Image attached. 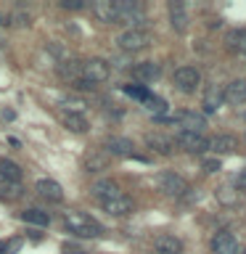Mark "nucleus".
<instances>
[{
  "label": "nucleus",
  "instance_id": "20e7f679",
  "mask_svg": "<svg viewBox=\"0 0 246 254\" xmlns=\"http://www.w3.org/2000/svg\"><path fill=\"white\" fill-rule=\"evenodd\" d=\"M156 186H159V190L162 193H167V196H175V198H183L188 193V180L183 178V175H175V172H164V175H159L156 178Z\"/></svg>",
  "mask_w": 246,
  "mask_h": 254
},
{
  "label": "nucleus",
  "instance_id": "a211bd4d",
  "mask_svg": "<svg viewBox=\"0 0 246 254\" xmlns=\"http://www.w3.org/2000/svg\"><path fill=\"white\" fill-rule=\"evenodd\" d=\"M21 167L16 164V162H11V159H0V178L3 180H8V183H19L21 180Z\"/></svg>",
  "mask_w": 246,
  "mask_h": 254
},
{
  "label": "nucleus",
  "instance_id": "39448f33",
  "mask_svg": "<svg viewBox=\"0 0 246 254\" xmlns=\"http://www.w3.org/2000/svg\"><path fill=\"white\" fill-rule=\"evenodd\" d=\"M178 146L188 154H206L209 151V138H204L201 132H178Z\"/></svg>",
  "mask_w": 246,
  "mask_h": 254
},
{
  "label": "nucleus",
  "instance_id": "aec40b11",
  "mask_svg": "<svg viewBox=\"0 0 246 254\" xmlns=\"http://www.w3.org/2000/svg\"><path fill=\"white\" fill-rule=\"evenodd\" d=\"M209 148H214L217 154H233L238 148V140L233 135H217L214 140H209Z\"/></svg>",
  "mask_w": 246,
  "mask_h": 254
},
{
  "label": "nucleus",
  "instance_id": "2f4dec72",
  "mask_svg": "<svg viewBox=\"0 0 246 254\" xmlns=\"http://www.w3.org/2000/svg\"><path fill=\"white\" fill-rule=\"evenodd\" d=\"M61 5L66 8V11H79V8H85V3H82V0H63Z\"/></svg>",
  "mask_w": 246,
  "mask_h": 254
},
{
  "label": "nucleus",
  "instance_id": "9b49d317",
  "mask_svg": "<svg viewBox=\"0 0 246 254\" xmlns=\"http://www.w3.org/2000/svg\"><path fill=\"white\" fill-rule=\"evenodd\" d=\"M154 249H156V254H183V249H185V246H183L180 238L162 233V236L154 238Z\"/></svg>",
  "mask_w": 246,
  "mask_h": 254
},
{
  "label": "nucleus",
  "instance_id": "f257e3e1",
  "mask_svg": "<svg viewBox=\"0 0 246 254\" xmlns=\"http://www.w3.org/2000/svg\"><path fill=\"white\" fill-rule=\"evenodd\" d=\"M63 225H66L69 233H74L79 238H98L103 233V228L85 212H66L63 214Z\"/></svg>",
  "mask_w": 246,
  "mask_h": 254
},
{
  "label": "nucleus",
  "instance_id": "e433bc0d",
  "mask_svg": "<svg viewBox=\"0 0 246 254\" xmlns=\"http://www.w3.org/2000/svg\"><path fill=\"white\" fill-rule=\"evenodd\" d=\"M63 254H85V252H79V249H63Z\"/></svg>",
  "mask_w": 246,
  "mask_h": 254
},
{
  "label": "nucleus",
  "instance_id": "dca6fc26",
  "mask_svg": "<svg viewBox=\"0 0 246 254\" xmlns=\"http://www.w3.org/2000/svg\"><path fill=\"white\" fill-rule=\"evenodd\" d=\"M170 24L175 32H185L188 29V13L183 3H170Z\"/></svg>",
  "mask_w": 246,
  "mask_h": 254
},
{
  "label": "nucleus",
  "instance_id": "9d476101",
  "mask_svg": "<svg viewBox=\"0 0 246 254\" xmlns=\"http://www.w3.org/2000/svg\"><path fill=\"white\" fill-rule=\"evenodd\" d=\"M222 101H228L230 106H241L246 101V79H233V82H228L225 90H222Z\"/></svg>",
  "mask_w": 246,
  "mask_h": 254
},
{
  "label": "nucleus",
  "instance_id": "cd10ccee",
  "mask_svg": "<svg viewBox=\"0 0 246 254\" xmlns=\"http://www.w3.org/2000/svg\"><path fill=\"white\" fill-rule=\"evenodd\" d=\"M143 103H146V109L151 111V114H156V117H162V111L167 109L164 98H156V95H148V98L143 101Z\"/></svg>",
  "mask_w": 246,
  "mask_h": 254
},
{
  "label": "nucleus",
  "instance_id": "4468645a",
  "mask_svg": "<svg viewBox=\"0 0 246 254\" xmlns=\"http://www.w3.org/2000/svg\"><path fill=\"white\" fill-rule=\"evenodd\" d=\"M106 151L109 154H114V156H132V140H127V138H117V135H111V138H106Z\"/></svg>",
  "mask_w": 246,
  "mask_h": 254
},
{
  "label": "nucleus",
  "instance_id": "f704fd0d",
  "mask_svg": "<svg viewBox=\"0 0 246 254\" xmlns=\"http://www.w3.org/2000/svg\"><path fill=\"white\" fill-rule=\"evenodd\" d=\"M236 188H238V190H244V193H246V172H241V175L236 178Z\"/></svg>",
  "mask_w": 246,
  "mask_h": 254
},
{
  "label": "nucleus",
  "instance_id": "6e6552de",
  "mask_svg": "<svg viewBox=\"0 0 246 254\" xmlns=\"http://www.w3.org/2000/svg\"><path fill=\"white\" fill-rule=\"evenodd\" d=\"M101 206H103L109 214H114V217H124V214L132 212V198L124 196V193H119V196H114V198L101 201Z\"/></svg>",
  "mask_w": 246,
  "mask_h": 254
},
{
  "label": "nucleus",
  "instance_id": "473e14b6",
  "mask_svg": "<svg viewBox=\"0 0 246 254\" xmlns=\"http://www.w3.org/2000/svg\"><path fill=\"white\" fill-rule=\"evenodd\" d=\"M16 249H19V241H11V244H3V241H0V254H13Z\"/></svg>",
  "mask_w": 246,
  "mask_h": 254
},
{
  "label": "nucleus",
  "instance_id": "f3484780",
  "mask_svg": "<svg viewBox=\"0 0 246 254\" xmlns=\"http://www.w3.org/2000/svg\"><path fill=\"white\" fill-rule=\"evenodd\" d=\"M93 196L98 198V201H106V198H114L119 196V186L114 180H98L93 186Z\"/></svg>",
  "mask_w": 246,
  "mask_h": 254
},
{
  "label": "nucleus",
  "instance_id": "ddd939ff",
  "mask_svg": "<svg viewBox=\"0 0 246 254\" xmlns=\"http://www.w3.org/2000/svg\"><path fill=\"white\" fill-rule=\"evenodd\" d=\"M180 127H183V132H201L204 127H206V119L204 114H196V111H180Z\"/></svg>",
  "mask_w": 246,
  "mask_h": 254
},
{
  "label": "nucleus",
  "instance_id": "72a5a7b5",
  "mask_svg": "<svg viewBox=\"0 0 246 254\" xmlns=\"http://www.w3.org/2000/svg\"><path fill=\"white\" fill-rule=\"evenodd\" d=\"M217 196H220L225 204H230V201H233V193H230V188H220V190H217Z\"/></svg>",
  "mask_w": 246,
  "mask_h": 254
},
{
  "label": "nucleus",
  "instance_id": "7c9ffc66",
  "mask_svg": "<svg viewBox=\"0 0 246 254\" xmlns=\"http://www.w3.org/2000/svg\"><path fill=\"white\" fill-rule=\"evenodd\" d=\"M204 170L206 172H220L222 162H220V159H214V156H209V159H204Z\"/></svg>",
  "mask_w": 246,
  "mask_h": 254
},
{
  "label": "nucleus",
  "instance_id": "7ed1b4c3",
  "mask_svg": "<svg viewBox=\"0 0 246 254\" xmlns=\"http://www.w3.org/2000/svg\"><path fill=\"white\" fill-rule=\"evenodd\" d=\"M151 32H146V29H127V32H122L119 35V48H122L124 53H138V51H146V48L151 45Z\"/></svg>",
  "mask_w": 246,
  "mask_h": 254
},
{
  "label": "nucleus",
  "instance_id": "412c9836",
  "mask_svg": "<svg viewBox=\"0 0 246 254\" xmlns=\"http://www.w3.org/2000/svg\"><path fill=\"white\" fill-rule=\"evenodd\" d=\"M82 167H85L87 172H101V170H106V167H109V159H106V154L93 151V154H87L82 159Z\"/></svg>",
  "mask_w": 246,
  "mask_h": 254
},
{
  "label": "nucleus",
  "instance_id": "2eb2a0df",
  "mask_svg": "<svg viewBox=\"0 0 246 254\" xmlns=\"http://www.w3.org/2000/svg\"><path fill=\"white\" fill-rule=\"evenodd\" d=\"M146 146L148 148H154L156 154H172V148H175V143L167 138V135H162V132H148L146 135Z\"/></svg>",
  "mask_w": 246,
  "mask_h": 254
},
{
  "label": "nucleus",
  "instance_id": "4be33fe9",
  "mask_svg": "<svg viewBox=\"0 0 246 254\" xmlns=\"http://www.w3.org/2000/svg\"><path fill=\"white\" fill-rule=\"evenodd\" d=\"M24 193V188L19 183H8V180H0V201H19Z\"/></svg>",
  "mask_w": 246,
  "mask_h": 254
},
{
  "label": "nucleus",
  "instance_id": "393cba45",
  "mask_svg": "<svg viewBox=\"0 0 246 254\" xmlns=\"http://www.w3.org/2000/svg\"><path fill=\"white\" fill-rule=\"evenodd\" d=\"M228 48H230L233 53L246 56V29H236V32H230V35H228Z\"/></svg>",
  "mask_w": 246,
  "mask_h": 254
},
{
  "label": "nucleus",
  "instance_id": "5701e85b",
  "mask_svg": "<svg viewBox=\"0 0 246 254\" xmlns=\"http://www.w3.org/2000/svg\"><path fill=\"white\" fill-rule=\"evenodd\" d=\"M61 122H63V127H66V130H71V132H85V130H87V122H85L82 114H69V111H63V114H61Z\"/></svg>",
  "mask_w": 246,
  "mask_h": 254
},
{
  "label": "nucleus",
  "instance_id": "bb28decb",
  "mask_svg": "<svg viewBox=\"0 0 246 254\" xmlns=\"http://www.w3.org/2000/svg\"><path fill=\"white\" fill-rule=\"evenodd\" d=\"M21 220L29 222V225H48V222H51V214L43 212V209H27V212H21Z\"/></svg>",
  "mask_w": 246,
  "mask_h": 254
},
{
  "label": "nucleus",
  "instance_id": "423d86ee",
  "mask_svg": "<svg viewBox=\"0 0 246 254\" xmlns=\"http://www.w3.org/2000/svg\"><path fill=\"white\" fill-rule=\"evenodd\" d=\"M172 79H175V85H178L183 93H193L196 85L201 82V74H198L196 66H180V69H175Z\"/></svg>",
  "mask_w": 246,
  "mask_h": 254
},
{
  "label": "nucleus",
  "instance_id": "c756f323",
  "mask_svg": "<svg viewBox=\"0 0 246 254\" xmlns=\"http://www.w3.org/2000/svg\"><path fill=\"white\" fill-rule=\"evenodd\" d=\"M63 106H66L69 114H82L85 101H79V98H66V101H63Z\"/></svg>",
  "mask_w": 246,
  "mask_h": 254
},
{
  "label": "nucleus",
  "instance_id": "f8f14e48",
  "mask_svg": "<svg viewBox=\"0 0 246 254\" xmlns=\"http://www.w3.org/2000/svg\"><path fill=\"white\" fill-rule=\"evenodd\" d=\"M37 193L43 196V198H48V201H53V204L63 201V188L56 180H51V178H43V180L37 183Z\"/></svg>",
  "mask_w": 246,
  "mask_h": 254
},
{
  "label": "nucleus",
  "instance_id": "4c0bfd02",
  "mask_svg": "<svg viewBox=\"0 0 246 254\" xmlns=\"http://www.w3.org/2000/svg\"><path fill=\"white\" fill-rule=\"evenodd\" d=\"M244 254H246V252H244Z\"/></svg>",
  "mask_w": 246,
  "mask_h": 254
},
{
  "label": "nucleus",
  "instance_id": "a878e982",
  "mask_svg": "<svg viewBox=\"0 0 246 254\" xmlns=\"http://www.w3.org/2000/svg\"><path fill=\"white\" fill-rule=\"evenodd\" d=\"M79 66H82V61H77V59H66V61H61V66H59V74L63 79H79Z\"/></svg>",
  "mask_w": 246,
  "mask_h": 254
},
{
  "label": "nucleus",
  "instance_id": "6ab92c4d",
  "mask_svg": "<svg viewBox=\"0 0 246 254\" xmlns=\"http://www.w3.org/2000/svg\"><path fill=\"white\" fill-rule=\"evenodd\" d=\"M159 64H154V61H146V64H138V66L132 69V74L138 77V79H143V82H154V79L159 77Z\"/></svg>",
  "mask_w": 246,
  "mask_h": 254
},
{
  "label": "nucleus",
  "instance_id": "c85d7f7f",
  "mask_svg": "<svg viewBox=\"0 0 246 254\" xmlns=\"http://www.w3.org/2000/svg\"><path fill=\"white\" fill-rule=\"evenodd\" d=\"M124 93H127V95H132V98H138V101H146L148 95H151L143 85H124Z\"/></svg>",
  "mask_w": 246,
  "mask_h": 254
},
{
  "label": "nucleus",
  "instance_id": "f03ea898",
  "mask_svg": "<svg viewBox=\"0 0 246 254\" xmlns=\"http://www.w3.org/2000/svg\"><path fill=\"white\" fill-rule=\"evenodd\" d=\"M79 79L87 85H98V82H106L109 79V64L103 59H87L82 61V66H79Z\"/></svg>",
  "mask_w": 246,
  "mask_h": 254
},
{
  "label": "nucleus",
  "instance_id": "b1692460",
  "mask_svg": "<svg viewBox=\"0 0 246 254\" xmlns=\"http://www.w3.org/2000/svg\"><path fill=\"white\" fill-rule=\"evenodd\" d=\"M220 103H222V90L217 85H209L204 93V111H217Z\"/></svg>",
  "mask_w": 246,
  "mask_h": 254
},
{
  "label": "nucleus",
  "instance_id": "0eeeda50",
  "mask_svg": "<svg viewBox=\"0 0 246 254\" xmlns=\"http://www.w3.org/2000/svg\"><path fill=\"white\" fill-rule=\"evenodd\" d=\"M95 19L103 24H119V3L117 0H95L90 5Z\"/></svg>",
  "mask_w": 246,
  "mask_h": 254
},
{
  "label": "nucleus",
  "instance_id": "1a4fd4ad",
  "mask_svg": "<svg viewBox=\"0 0 246 254\" xmlns=\"http://www.w3.org/2000/svg\"><path fill=\"white\" fill-rule=\"evenodd\" d=\"M212 252L214 254H238V241L233 238V233L228 230H220L212 238Z\"/></svg>",
  "mask_w": 246,
  "mask_h": 254
},
{
  "label": "nucleus",
  "instance_id": "c9c22d12",
  "mask_svg": "<svg viewBox=\"0 0 246 254\" xmlns=\"http://www.w3.org/2000/svg\"><path fill=\"white\" fill-rule=\"evenodd\" d=\"M16 114H13V111L11 109H0V119H13Z\"/></svg>",
  "mask_w": 246,
  "mask_h": 254
}]
</instances>
